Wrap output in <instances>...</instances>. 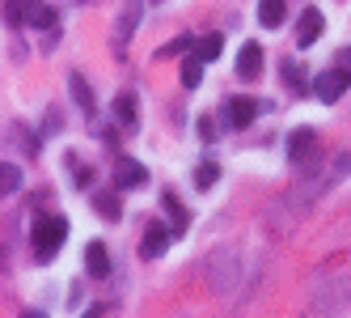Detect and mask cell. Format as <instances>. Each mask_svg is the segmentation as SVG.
<instances>
[{
  "label": "cell",
  "mask_w": 351,
  "mask_h": 318,
  "mask_svg": "<svg viewBox=\"0 0 351 318\" xmlns=\"http://www.w3.org/2000/svg\"><path fill=\"white\" fill-rule=\"evenodd\" d=\"M85 272L93 280H106L110 276V255H106L102 242H89V247H85Z\"/></svg>",
  "instance_id": "6"
},
{
  "label": "cell",
  "mask_w": 351,
  "mask_h": 318,
  "mask_svg": "<svg viewBox=\"0 0 351 318\" xmlns=\"http://www.w3.org/2000/svg\"><path fill=\"white\" fill-rule=\"evenodd\" d=\"M114 111H119V119H123L128 128H136V93H119Z\"/></svg>",
  "instance_id": "15"
},
{
  "label": "cell",
  "mask_w": 351,
  "mask_h": 318,
  "mask_svg": "<svg viewBox=\"0 0 351 318\" xmlns=\"http://www.w3.org/2000/svg\"><path fill=\"white\" fill-rule=\"evenodd\" d=\"M339 170H343V174L351 170V153H343V157H339Z\"/></svg>",
  "instance_id": "24"
},
{
  "label": "cell",
  "mask_w": 351,
  "mask_h": 318,
  "mask_svg": "<svg viewBox=\"0 0 351 318\" xmlns=\"http://www.w3.org/2000/svg\"><path fill=\"white\" fill-rule=\"evenodd\" d=\"M21 318H47L43 310H26V314H21Z\"/></svg>",
  "instance_id": "25"
},
{
  "label": "cell",
  "mask_w": 351,
  "mask_h": 318,
  "mask_svg": "<svg viewBox=\"0 0 351 318\" xmlns=\"http://www.w3.org/2000/svg\"><path fill=\"white\" fill-rule=\"evenodd\" d=\"M17 187H21V170L5 161V170H0V191H5V195H13Z\"/></svg>",
  "instance_id": "17"
},
{
  "label": "cell",
  "mask_w": 351,
  "mask_h": 318,
  "mask_svg": "<svg viewBox=\"0 0 351 318\" xmlns=\"http://www.w3.org/2000/svg\"><path fill=\"white\" fill-rule=\"evenodd\" d=\"M339 68H343L347 77H351V47H343V52H339Z\"/></svg>",
  "instance_id": "23"
},
{
  "label": "cell",
  "mask_w": 351,
  "mask_h": 318,
  "mask_svg": "<svg viewBox=\"0 0 351 318\" xmlns=\"http://www.w3.org/2000/svg\"><path fill=\"white\" fill-rule=\"evenodd\" d=\"M144 179H148V170H144L140 161H119V166H114V183H119L123 191H128V187H140Z\"/></svg>",
  "instance_id": "10"
},
{
  "label": "cell",
  "mask_w": 351,
  "mask_h": 318,
  "mask_svg": "<svg viewBox=\"0 0 351 318\" xmlns=\"http://www.w3.org/2000/svg\"><path fill=\"white\" fill-rule=\"evenodd\" d=\"M93 208L102 212V216H110V221H119V216H123V204L114 200V195H97V200H93Z\"/></svg>",
  "instance_id": "18"
},
{
  "label": "cell",
  "mask_w": 351,
  "mask_h": 318,
  "mask_svg": "<svg viewBox=\"0 0 351 318\" xmlns=\"http://www.w3.org/2000/svg\"><path fill=\"white\" fill-rule=\"evenodd\" d=\"M85 318H97V314H85Z\"/></svg>",
  "instance_id": "27"
},
{
  "label": "cell",
  "mask_w": 351,
  "mask_h": 318,
  "mask_svg": "<svg viewBox=\"0 0 351 318\" xmlns=\"http://www.w3.org/2000/svg\"><path fill=\"white\" fill-rule=\"evenodd\" d=\"M220 47H224V38L220 34H204L195 43V60H204V64H212L216 56H220Z\"/></svg>",
  "instance_id": "13"
},
{
  "label": "cell",
  "mask_w": 351,
  "mask_h": 318,
  "mask_svg": "<svg viewBox=\"0 0 351 318\" xmlns=\"http://www.w3.org/2000/svg\"><path fill=\"white\" fill-rule=\"evenodd\" d=\"M199 136H204V140H212V136H216V128H212V115H204V119H199Z\"/></svg>",
  "instance_id": "22"
},
{
  "label": "cell",
  "mask_w": 351,
  "mask_h": 318,
  "mask_svg": "<svg viewBox=\"0 0 351 318\" xmlns=\"http://www.w3.org/2000/svg\"><path fill=\"white\" fill-rule=\"evenodd\" d=\"M199 81H204V60L191 56V60L182 64V85H186V89H199Z\"/></svg>",
  "instance_id": "14"
},
{
  "label": "cell",
  "mask_w": 351,
  "mask_h": 318,
  "mask_svg": "<svg viewBox=\"0 0 351 318\" xmlns=\"http://www.w3.org/2000/svg\"><path fill=\"white\" fill-rule=\"evenodd\" d=\"M161 204H165V212L173 216V221H178V234H182V229H186V208L178 204V195H173V191H165V200H161Z\"/></svg>",
  "instance_id": "16"
},
{
  "label": "cell",
  "mask_w": 351,
  "mask_h": 318,
  "mask_svg": "<svg viewBox=\"0 0 351 318\" xmlns=\"http://www.w3.org/2000/svg\"><path fill=\"white\" fill-rule=\"evenodd\" d=\"M26 5V26H34V30H51L56 26V13L43 5V0H21Z\"/></svg>",
  "instance_id": "9"
},
{
  "label": "cell",
  "mask_w": 351,
  "mask_h": 318,
  "mask_svg": "<svg viewBox=\"0 0 351 318\" xmlns=\"http://www.w3.org/2000/svg\"><path fill=\"white\" fill-rule=\"evenodd\" d=\"M254 115H258V106L250 102V98H233V102H229V124L233 128H250V124H254Z\"/></svg>",
  "instance_id": "12"
},
{
  "label": "cell",
  "mask_w": 351,
  "mask_h": 318,
  "mask_svg": "<svg viewBox=\"0 0 351 318\" xmlns=\"http://www.w3.org/2000/svg\"><path fill=\"white\" fill-rule=\"evenodd\" d=\"M322 30H326V17H322L317 9H305V13H300V26H296V47L317 43V38H322Z\"/></svg>",
  "instance_id": "4"
},
{
  "label": "cell",
  "mask_w": 351,
  "mask_h": 318,
  "mask_svg": "<svg viewBox=\"0 0 351 318\" xmlns=\"http://www.w3.org/2000/svg\"><path fill=\"white\" fill-rule=\"evenodd\" d=\"M309 149H313V128H300V132H292L288 136V161L292 166H300L309 157Z\"/></svg>",
  "instance_id": "8"
},
{
  "label": "cell",
  "mask_w": 351,
  "mask_h": 318,
  "mask_svg": "<svg viewBox=\"0 0 351 318\" xmlns=\"http://www.w3.org/2000/svg\"><path fill=\"white\" fill-rule=\"evenodd\" d=\"M68 238V221L64 216H43V221L34 225V255L38 259H51Z\"/></svg>",
  "instance_id": "1"
},
{
  "label": "cell",
  "mask_w": 351,
  "mask_h": 318,
  "mask_svg": "<svg viewBox=\"0 0 351 318\" xmlns=\"http://www.w3.org/2000/svg\"><path fill=\"white\" fill-rule=\"evenodd\" d=\"M258 72H263V47L258 43H245L241 56H237V77L241 81H258Z\"/></svg>",
  "instance_id": "5"
},
{
  "label": "cell",
  "mask_w": 351,
  "mask_h": 318,
  "mask_svg": "<svg viewBox=\"0 0 351 318\" xmlns=\"http://www.w3.org/2000/svg\"><path fill=\"white\" fill-rule=\"evenodd\" d=\"M169 238H173V229H165L161 221H148V225H144V238H140V255H144V259H157V255H165Z\"/></svg>",
  "instance_id": "3"
},
{
  "label": "cell",
  "mask_w": 351,
  "mask_h": 318,
  "mask_svg": "<svg viewBox=\"0 0 351 318\" xmlns=\"http://www.w3.org/2000/svg\"><path fill=\"white\" fill-rule=\"evenodd\" d=\"M81 5H93V0H81Z\"/></svg>",
  "instance_id": "26"
},
{
  "label": "cell",
  "mask_w": 351,
  "mask_h": 318,
  "mask_svg": "<svg viewBox=\"0 0 351 318\" xmlns=\"http://www.w3.org/2000/svg\"><path fill=\"white\" fill-rule=\"evenodd\" d=\"M347 85H351V77L343 68H330V72H317L313 77V93L322 98V102H339V98L347 93Z\"/></svg>",
  "instance_id": "2"
},
{
  "label": "cell",
  "mask_w": 351,
  "mask_h": 318,
  "mask_svg": "<svg viewBox=\"0 0 351 318\" xmlns=\"http://www.w3.org/2000/svg\"><path fill=\"white\" fill-rule=\"evenodd\" d=\"M216 179H220V166H216V161H204V166L195 170V183H199V187H212Z\"/></svg>",
  "instance_id": "19"
},
{
  "label": "cell",
  "mask_w": 351,
  "mask_h": 318,
  "mask_svg": "<svg viewBox=\"0 0 351 318\" xmlns=\"http://www.w3.org/2000/svg\"><path fill=\"white\" fill-rule=\"evenodd\" d=\"M72 179H77V183H93V170L89 166H72Z\"/></svg>",
  "instance_id": "21"
},
{
  "label": "cell",
  "mask_w": 351,
  "mask_h": 318,
  "mask_svg": "<svg viewBox=\"0 0 351 318\" xmlns=\"http://www.w3.org/2000/svg\"><path fill=\"white\" fill-rule=\"evenodd\" d=\"M140 13H144V0H128V5H123V17H119V38H114V47H123V43L132 38L136 21H140Z\"/></svg>",
  "instance_id": "7"
},
{
  "label": "cell",
  "mask_w": 351,
  "mask_h": 318,
  "mask_svg": "<svg viewBox=\"0 0 351 318\" xmlns=\"http://www.w3.org/2000/svg\"><path fill=\"white\" fill-rule=\"evenodd\" d=\"M72 93H77V102H81L85 111H93V93H89L85 77H77V72H72Z\"/></svg>",
  "instance_id": "20"
},
{
  "label": "cell",
  "mask_w": 351,
  "mask_h": 318,
  "mask_svg": "<svg viewBox=\"0 0 351 318\" xmlns=\"http://www.w3.org/2000/svg\"><path fill=\"white\" fill-rule=\"evenodd\" d=\"M284 13H288V0H258V21L267 30H280Z\"/></svg>",
  "instance_id": "11"
}]
</instances>
